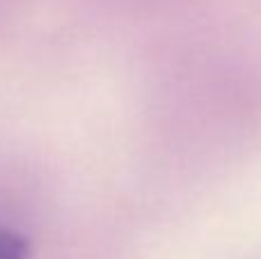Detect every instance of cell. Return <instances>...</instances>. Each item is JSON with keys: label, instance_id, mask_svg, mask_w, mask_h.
<instances>
[{"label": "cell", "instance_id": "6da1fadb", "mask_svg": "<svg viewBox=\"0 0 261 259\" xmlns=\"http://www.w3.org/2000/svg\"><path fill=\"white\" fill-rule=\"evenodd\" d=\"M0 259H30L28 239L5 225H0Z\"/></svg>", "mask_w": 261, "mask_h": 259}]
</instances>
